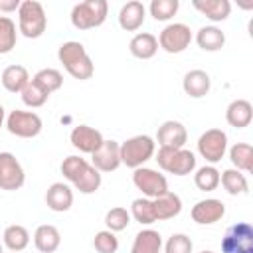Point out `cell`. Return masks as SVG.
I'll return each instance as SVG.
<instances>
[{"mask_svg":"<svg viewBox=\"0 0 253 253\" xmlns=\"http://www.w3.org/2000/svg\"><path fill=\"white\" fill-rule=\"evenodd\" d=\"M61 174L81 194H93L101 186V172L81 156H67L61 162Z\"/></svg>","mask_w":253,"mask_h":253,"instance_id":"cell-1","label":"cell"},{"mask_svg":"<svg viewBox=\"0 0 253 253\" xmlns=\"http://www.w3.org/2000/svg\"><path fill=\"white\" fill-rule=\"evenodd\" d=\"M57 57L59 61L63 63L65 71L79 79V81H85V79H91L93 73H95V65L87 53V49L83 47V43L79 42H65L59 45L57 49Z\"/></svg>","mask_w":253,"mask_h":253,"instance_id":"cell-2","label":"cell"},{"mask_svg":"<svg viewBox=\"0 0 253 253\" xmlns=\"http://www.w3.org/2000/svg\"><path fill=\"white\" fill-rule=\"evenodd\" d=\"M47 28V16L40 2L36 0H24L18 8V30L22 36L36 40L40 38Z\"/></svg>","mask_w":253,"mask_h":253,"instance_id":"cell-3","label":"cell"},{"mask_svg":"<svg viewBox=\"0 0 253 253\" xmlns=\"http://www.w3.org/2000/svg\"><path fill=\"white\" fill-rule=\"evenodd\" d=\"M154 150H156V142L150 136H146V134L132 136V138L125 140L123 144H119L121 164L128 166V168H140L146 160H150L154 156Z\"/></svg>","mask_w":253,"mask_h":253,"instance_id":"cell-4","label":"cell"},{"mask_svg":"<svg viewBox=\"0 0 253 253\" xmlns=\"http://www.w3.org/2000/svg\"><path fill=\"white\" fill-rule=\"evenodd\" d=\"M156 162L158 166L174 176H188L196 168V156L194 152L186 148H164L160 146L156 152Z\"/></svg>","mask_w":253,"mask_h":253,"instance_id":"cell-5","label":"cell"},{"mask_svg":"<svg viewBox=\"0 0 253 253\" xmlns=\"http://www.w3.org/2000/svg\"><path fill=\"white\" fill-rule=\"evenodd\" d=\"M107 12H109V4L105 0H85L73 6L71 24L77 30H91L107 20Z\"/></svg>","mask_w":253,"mask_h":253,"instance_id":"cell-6","label":"cell"},{"mask_svg":"<svg viewBox=\"0 0 253 253\" xmlns=\"http://www.w3.org/2000/svg\"><path fill=\"white\" fill-rule=\"evenodd\" d=\"M221 253H253V227L247 221L229 225L221 239Z\"/></svg>","mask_w":253,"mask_h":253,"instance_id":"cell-7","label":"cell"},{"mask_svg":"<svg viewBox=\"0 0 253 253\" xmlns=\"http://www.w3.org/2000/svg\"><path fill=\"white\" fill-rule=\"evenodd\" d=\"M6 126L18 138H34L42 132V119L38 113L16 109L6 117Z\"/></svg>","mask_w":253,"mask_h":253,"instance_id":"cell-8","label":"cell"},{"mask_svg":"<svg viewBox=\"0 0 253 253\" xmlns=\"http://www.w3.org/2000/svg\"><path fill=\"white\" fill-rule=\"evenodd\" d=\"M156 40H158V47H162L166 53H182L192 42V30L180 22L168 24Z\"/></svg>","mask_w":253,"mask_h":253,"instance_id":"cell-9","label":"cell"},{"mask_svg":"<svg viewBox=\"0 0 253 253\" xmlns=\"http://www.w3.org/2000/svg\"><path fill=\"white\" fill-rule=\"evenodd\" d=\"M132 182L148 200H154V198L162 196L164 192H168V182H166L164 174H158L152 168H144V166L134 168Z\"/></svg>","mask_w":253,"mask_h":253,"instance_id":"cell-10","label":"cell"},{"mask_svg":"<svg viewBox=\"0 0 253 253\" xmlns=\"http://www.w3.org/2000/svg\"><path fill=\"white\" fill-rule=\"evenodd\" d=\"M26 182L24 168L12 152H0V190L14 192Z\"/></svg>","mask_w":253,"mask_h":253,"instance_id":"cell-11","label":"cell"},{"mask_svg":"<svg viewBox=\"0 0 253 253\" xmlns=\"http://www.w3.org/2000/svg\"><path fill=\"white\" fill-rule=\"evenodd\" d=\"M227 150V134L221 128H210L198 138V152L208 162L215 164L223 158Z\"/></svg>","mask_w":253,"mask_h":253,"instance_id":"cell-12","label":"cell"},{"mask_svg":"<svg viewBox=\"0 0 253 253\" xmlns=\"http://www.w3.org/2000/svg\"><path fill=\"white\" fill-rule=\"evenodd\" d=\"M69 140H71L73 148H77L79 152H83V154H93V152L103 144L105 138H103V134H101L97 128H93V126H89V125H77V126L71 130Z\"/></svg>","mask_w":253,"mask_h":253,"instance_id":"cell-13","label":"cell"},{"mask_svg":"<svg viewBox=\"0 0 253 253\" xmlns=\"http://www.w3.org/2000/svg\"><path fill=\"white\" fill-rule=\"evenodd\" d=\"M156 140L164 148H184L188 140L186 126L180 121H164L156 130Z\"/></svg>","mask_w":253,"mask_h":253,"instance_id":"cell-14","label":"cell"},{"mask_svg":"<svg viewBox=\"0 0 253 253\" xmlns=\"http://www.w3.org/2000/svg\"><path fill=\"white\" fill-rule=\"evenodd\" d=\"M223 215H225V204L215 198L200 200L192 208V219L200 225H211V223L219 221Z\"/></svg>","mask_w":253,"mask_h":253,"instance_id":"cell-15","label":"cell"},{"mask_svg":"<svg viewBox=\"0 0 253 253\" xmlns=\"http://www.w3.org/2000/svg\"><path fill=\"white\" fill-rule=\"evenodd\" d=\"M91 156H93V166L99 172H113L121 166L119 142H115V140H103V144Z\"/></svg>","mask_w":253,"mask_h":253,"instance_id":"cell-16","label":"cell"},{"mask_svg":"<svg viewBox=\"0 0 253 253\" xmlns=\"http://www.w3.org/2000/svg\"><path fill=\"white\" fill-rule=\"evenodd\" d=\"M144 16H146L144 4L138 0H130L119 12V26L126 32H136L144 24Z\"/></svg>","mask_w":253,"mask_h":253,"instance_id":"cell-17","label":"cell"},{"mask_svg":"<svg viewBox=\"0 0 253 253\" xmlns=\"http://www.w3.org/2000/svg\"><path fill=\"white\" fill-rule=\"evenodd\" d=\"M152 206H154V217L156 221H166V219H172L176 217L180 211H182V200L178 194L174 192H164L162 196L154 198L152 200Z\"/></svg>","mask_w":253,"mask_h":253,"instance_id":"cell-18","label":"cell"},{"mask_svg":"<svg viewBox=\"0 0 253 253\" xmlns=\"http://www.w3.org/2000/svg\"><path fill=\"white\" fill-rule=\"evenodd\" d=\"M210 75L204 71V69H192L184 75V81H182V87H184V93L190 95L192 99H202L208 95L210 91Z\"/></svg>","mask_w":253,"mask_h":253,"instance_id":"cell-19","label":"cell"},{"mask_svg":"<svg viewBox=\"0 0 253 253\" xmlns=\"http://www.w3.org/2000/svg\"><path fill=\"white\" fill-rule=\"evenodd\" d=\"M45 204L49 210L53 211H67L73 204V192L67 184L63 182H55L47 188L45 192Z\"/></svg>","mask_w":253,"mask_h":253,"instance_id":"cell-20","label":"cell"},{"mask_svg":"<svg viewBox=\"0 0 253 253\" xmlns=\"http://www.w3.org/2000/svg\"><path fill=\"white\" fill-rule=\"evenodd\" d=\"M225 119H227V123H229L231 126H235V128H245V126H249V123H251V119H253V107H251V103L245 101V99H235V101H231V103L227 105V109H225Z\"/></svg>","mask_w":253,"mask_h":253,"instance_id":"cell-21","label":"cell"},{"mask_svg":"<svg viewBox=\"0 0 253 253\" xmlns=\"http://www.w3.org/2000/svg\"><path fill=\"white\" fill-rule=\"evenodd\" d=\"M192 6L211 22H223L231 12L229 0H194Z\"/></svg>","mask_w":253,"mask_h":253,"instance_id":"cell-22","label":"cell"},{"mask_svg":"<svg viewBox=\"0 0 253 253\" xmlns=\"http://www.w3.org/2000/svg\"><path fill=\"white\" fill-rule=\"evenodd\" d=\"M59 243H61V235H59V229L55 225H49V223L40 225L36 229V233H34V245L42 253H53V251H57Z\"/></svg>","mask_w":253,"mask_h":253,"instance_id":"cell-23","label":"cell"},{"mask_svg":"<svg viewBox=\"0 0 253 253\" xmlns=\"http://www.w3.org/2000/svg\"><path fill=\"white\" fill-rule=\"evenodd\" d=\"M128 49H130V53H132L134 57H138V59H150V57H154L156 51H158V40H156V36H152V34H148V32H140V34H136V36L130 40Z\"/></svg>","mask_w":253,"mask_h":253,"instance_id":"cell-24","label":"cell"},{"mask_svg":"<svg viewBox=\"0 0 253 253\" xmlns=\"http://www.w3.org/2000/svg\"><path fill=\"white\" fill-rule=\"evenodd\" d=\"M30 83V73L24 65H8L2 71V85L10 93H22V89Z\"/></svg>","mask_w":253,"mask_h":253,"instance_id":"cell-25","label":"cell"},{"mask_svg":"<svg viewBox=\"0 0 253 253\" xmlns=\"http://www.w3.org/2000/svg\"><path fill=\"white\" fill-rule=\"evenodd\" d=\"M196 42L204 51H219L225 45V34L215 26H204L198 30Z\"/></svg>","mask_w":253,"mask_h":253,"instance_id":"cell-26","label":"cell"},{"mask_svg":"<svg viewBox=\"0 0 253 253\" xmlns=\"http://www.w3.org/2000/svg\"><path fill=\"white\" fill-rule=\"evenodd\" d=\"M229 160L239 172H253V146L247 142H237L229 148Z\"/></svg>","mask_w":253,"mask_h":253,"instance_id":"cell-27","label":"cell"},{"mask_svg":"<svg viewBox=\"0 0 253 253\" xmlns=\"http://www.w3.org/2000/svg\"><path fill=\"white\" fill-rule=\"evenodd\" d=\"M162 237L154 229H142L136 233L130 253H160Z\"/></svg>","mask_w":253,"mask_h":253,"instance_id":"cell-28","label":"cell"},{"mask_svg":"<svg viewBox=\"0 0 253 253\" xmlns=\"http://www.w3.org/2000/svg\"><path fill=\"white\" fill-rule=\"evenodd\" d=\"M32 81H34L42 91H45L47 95H51V93H55V91L61 89V85H63V75H61V71H57V69H53V67H45V69H40V71L32 77Z\"/></svg>","mask_w":253,"mask_h":253,"instance_id":"cell-29","label":"cell"},{"mask_svg":"<svg viewBox=\"0 0 253 253\" xmlns=\"http://www.w3.org/2000/svg\"><path fill=\"white\" fill-rule=\"evenodd\" d=\"M219 184L231 196H239V194H245L249 190V184H247L245 174L239 172V170H235V168L223 170V174H219Z\"/></svg>","mask_w":253,"mask_h":253,"instance_id":"cell-30","label":"cell"},{"mask_svg":"<svg viewBox=\"0 0 253 253\" xmlns=\"http://www.w3.org/2000/svg\"><path fill=\"white\" fill-rule=\"evenodd\" d=\"M28 243H30V233H28V229H26L24 225L14 223V225H8V227L4 229V245H6L10 251L18 253V251L26 249Z\"/></svg>","mask_w":253,"mask_h":253,"instance_id":"cell-31","label":"cell"},{"mask_svg":"<svg viewBox=\"0 0 253 253\" xmlns=\"http://www.w3.org/2000/svg\"><path fill=\"white\" fill-rule=\"evenodd\" d=\"M194 184L202 192H213L219 186V170L215 166H202L194 174Z\"/></svg>","mask_w":253,"mask_h":253,"instance_id":"cell-32","label":"cell"},{"mask_svg":"<svg viewBox=\"0 0 253 253\" xmlns=\"http://www.w3.org/2000/svg\"><path fill=\"white\" fill-rule=\"evenodd\" d=\"M16 24L8 16H0V55H6L16 47Z\"/></svg>","mask_w":253,"mask_h":253,"instance_id":"cell-33","label":"cell"},{"mask_svg":"<svg viewBox=\"0 0 253 253\" xmlns=\"http://www.w3.org/2000/svg\"><path fill=\"white\" fill-rule=\"evenodd\" d=\"M130 215H132L138 223H142V225L154 223L156 217H154L152 200H148V198H136V200L132 202V206H130Z\"/></svg>","mask_w":253,"mask_h":253,"instance_id":"cell-34","label":"cell"},{"mask_svg":"<svg viewBox=\"0 0 253 253\" xmlns=\"http://www.w3.org/2000/svg\"><path fill=\"white\" fill-rule=\"evenodd\" d=\"M178 8H180L178 0H152L150 2V16L158 22H166L172 16H176Z\"/></svg>","mask_w":253,"mask_h":253,"instance_id":"cell-35","label":"cell"},{"mask_svg":"<svg viewBox=\"0 0 253 253\" xmlns=\"http://www.w3.org/2000/svg\"><path fill=\"white\" fill-rule=\"evenodd\" d=\"M128 223H130V213H128L125 208H121V206L111 208V210L107 211V215H105V225H107V229L113 231V233L126 229Z\"/></svg>","mask_w":253,"mask_h":253,"instance_id":"cell-36","label":"cell"},{"mask_svg":"<svg viewBox=\"0 0 253 253\" xmlns=\"http://www.w3.org/2000/svg\"><path fill=\"white\" fill-rule=\"evenodd\" d=\"M22 101H24V105H28V107H32V109H38V107H42V105H45V101H47V93L45 91H42L32 79H30V83L22 89Z\"/></svg>","mask_w":253,"mask_h":253,"instance_id":"cell-37","label":"cell"},{"mask_svg":"<svg viewBox=\"0 0 253 253\" xmlns=\"http://www.w3.org/2000/svg\"><path fill=\"white\" fill-rule=\"evenodd\" d=\"M93 245L99 253H115L119 249V239L113 231L109 229H103L99 233H95V239H93Z\"/></svg>","mask_w":253,"mask_h":253,"instance_id":"cell-38","label":"cell"},{"mask_svg":"<svg viewBox=\"0 0 253 253\" xmlns=\"http://www.w3.org/2000/svg\"><path fill=\"white\" fill-rule=\"evenodd\" d=\"M194 243L186 233H174L164 245V253H192Z\"/></svg>","mask_w":253,"mask_h":253,"instance_id":"cell-39","label":"cell"},{"mask_svg":"<svg viewBox=\"0 0 253 253\" xmlns=\"http://www.w3.org/2000/svg\"><path fill=\"white\" fill-rule=\"evenodd\" d=\"M20 0H0V12H16L20 8Z\"/></svg>","mask_w":253,"mask_h":253,"instance_id":"cell-40","label":"cell"},{"mask_svg":"<svg viewBox=\"0 0 253 253\" xmlns=\"http://www.w3.org/2000/svg\"><path fill=\"white\" fill-rule=\"evenodd\" d=\"M4 121H6V111H4V107L0 105V126L4 125Z\"/></svg>","mask_w":253,"mask_h":253,"instance_id":"cell-41","label":"cell"},{"mask_svg":"<svg viewBox=\"0 0 253 253\" xmlns=\"http://www.w3.org/2000/svg\"><path fill=\"white\" fill-rule=\"evenodd\" d=\"M200 253H213V251H210V249H204V251H200Z\"/></svg>","mask_w":253,"mask_h":253,"instance_id":"cell-42","label":"cell"},{"mask_svg":"<svg viewBox=\"0 0 253 253\" xmlns=\"http://www.w3.org/2000/svg\"><path fill=\"white\" fill-rule=\"evenodd\" d=\"M0 253H2V243H0Z\"/></svg>","mask_w":253,"mask_h":253,"instance_id":"cell-43","label":"cell"},{"mask_svg":"<svg viewBox=\"0 0 253 253\" xmlns=\"http://www.w3.org/2000/svg\"><path fill=\"white\" fill-rule=\"evenodd\" d=\"M12 253H14V251H12Z\"/></svg>","mask_w":253,"mask_h":253,"instance_id":"cell-44","label":"cell"}]
</instances>
